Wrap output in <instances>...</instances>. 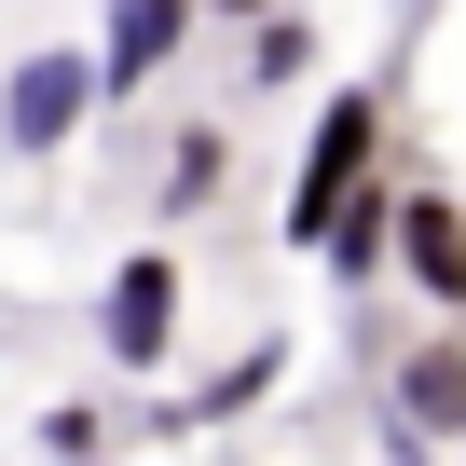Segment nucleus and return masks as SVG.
Listing matches in <instances>:
<instances>
[{
    "label": "nucleus",
    "mask_w": 466,
    "mask_h": 466,
    "mask_svg": "<svg viewBox=\"0 0 466 466\" xmlns=\"http://www.w3.org/2000/svg\"><path fill=\"white\" fill-rule=\"evenodd\" d=\"M357 178H384V83H343V96H316V124H302V165H289V248H302V261H316V233H329V206H343Z\"/></svg>",
    "instance_id": "nucleus-1"
},
{
    "label": "nucleus",
    "mask_w": 466,
    "mask_h": 466,
    "mask_svg": "<svg viewBox=\"0 0 466 466\" xmlns=\"http://www.w3.org/2000/svg\"><path fill=\"white\" fill-rule=\"evenodd\" d=\"M83 124H96V56H83V42H42V56H15V83H0V151L56 165Z\"/></svg>",
    "instance_id": "nucleus-2"
},
{
    "label": "nucleus",
    "mask_w": 466,
    "mask_h": 466,
    "mask_svg": "<svg viewBox=\"0 0 466 466\" xmlns=\"http://www.w3.org/2000/svg\"><path fill=\"white\" fill-rule=\"evenodd\" d=\"M178 248H137L110 289H96V343H110V370H165L178 357Z\"/></svg>",
    "instance_id": "nucleus-3"
},
{
    "label": "nucleus",
    "mask_w": 466,
    "mask_h": 466,
    "mask_svg": "<svg viewBox=\"0 0 466 466\" xmlns=\"http://www.w3.org/2000/svg\"><path fill=\"white\" fill-rule=\"evenodd\" d=\"M384 261L411 275V302H439V329H466V206H452V192H411V178H398Z\"/></svg>",
    "instance_id": "nucleus-4"
},
{
    "label": "nucleus",
    "mask_w": 466,
    "mask_h": 466,
    "mask_svg": "<svg viewBox=\"0 0 466 466\" xmlns=\"http://www.w3.org/2000/svg\"><path fill=\"white\" fill-rule=\"evenodd\" d=\"M192 28H206L192 0H110V28H96V110H137V96L178 69Z\"/></svg>",
    "instance_id": "nucleus-5"
},
{
    "label": "nucleus",
    "mask_w": 466,
    "mask_h": 466,
    "mask_svg": "<svg viewBox=\"0 0 466 466\" xmlns=\"http://www.w3.org/2000/svg\"><path fill=\"white\" fill-rule=\"evenodd\" d=\"M384 425H411V439H466V343H452V329H425V343L384 370Z\"/></svg>",
    "instance_id": "nucleus-6"
},
{
    "label": "nucleus",
    "mask_w": 466,
    "mask_h": 466,
    "mask_svg": "<svg viewBox=\"0 0 466 466\" xmlns=\"http://www.w3.org/2000/svg\"><path fill=\"white\" fill-rule=\"evenodd\" d=\"M384 233H398V165H384V178H357V192L329 206V233H316V261H329L343 289H370V275H384Z\"/></svg>",
    "instance_id": "nucleus-7"
},
{
    "label": "nucleus",
    "mask_w": 466,
    "mask_h": 466,
    "mask_svg": "<svg viewBox=\"0 0 466 466\" xmlns=\"http://www.w3.org/2000/svg\"><path fill=\"white\" fill-rule=\"evenodd\" d=\"M275 384H289V343H248L233 370H206V384H192L178 411H137V425H165V439H178V425H248V411H261Z\"/></svg>",
    "instance_id": "nucleus-8"
},
{
    "label": "nucleus",
    "mask_w": 466,
    "mask_h": 466,
    "mask_svg": "<svg viewBox=\"0 0 466 466\" xmlns=\"http://www.w3.org/2000/svg\"><path fill=\"white\" fill-rule=\"evenodd\" d=\"M316 69V15H302V0H275V15H248V83L261 96H289Z\"/></svg>",
    "instance_id": "nucleus-9"
},
{
    "label": "nucleus",
    "mask_w": 466,
    "mask_h": 466,
    "mask_svg": "<svg viewBox=\"0 0 466 466\" xmlns=\"http://www.w3.org/2000/svg\"><path fill=\"white\" fill-rule=\"evenodd\" d=\"M219 165H233V151H219V124H178V151H165V192H151V206H165V219H192V206L219 192Z\"/></svg>",
    "instance_id": "nucleus-10"
},
{
    "label": "nucleus",
    "mask_w": 466,
    "mask_h": 466,
    "mask_svg": "<svg viewBox=\"0 0 466 466\" xmlns=\"http://www.w3.org/2000/svg\"><path fill=\"white\" fill-rule=\"evenodd\" d=\"M96 439H110V411H83V398L42 411V466H96Z\"/></svg>",
    "instance_id": "nucleus-11"
},
{
    "label": "nucleus",
    "mask_w": 466,
    "mask_h": 466,
    "mask_svg": "<svg viewBox=\"0 0 466 466\" xmlns=\"http://www.w3.org/2000/svg\"><path fill=\"white\" fill-rule=\"evenodd\" d=\"M384 466H439V439H411V425H384Z\"/></svg>",
    "instance_id": "nucleus-12"
},
{
    "label": "nucleus",
    "mask_w": 466,
    "mask_h": 466,
    "mask_svg": "<svg viewBox=\"0 0 466 466\" xmlns=\"http://www.w3.org/2000/svg\"><path fill=\"white\" fill-rule=\"evenodd\" d=\"M192 15H275V0H192Z\"/></svg>",
    "instance_id": "nucleus-13"
}]
</instances>
